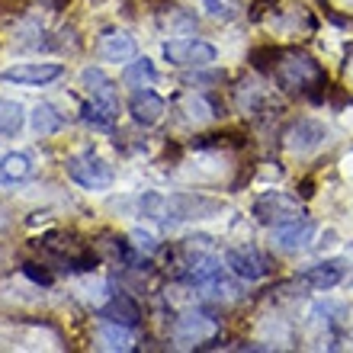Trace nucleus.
Segmentation results:
<instances>
[{
    "mask_svg": "<svg viewBox=\"0 0 353 353\" xmlns=\"http://www.w3.org/2000/svg\"><path fill=\"white\" fill-rule=\"evenodd\" d=\"M276 84L286 93H302L308 100L321 103L327 97V74L305 52H279V61L273 68Z\"/></svg>",
    "mask_w": 353,
    "mask_h": 353,
    "instance_id": "f257e3e1",
    "label": "nucleus"
},
{
    "mask_svg": "<svg viewBox=\"0 0 353 353\" xmlns=\"http://www.w3.org/2000/svg\"><path fill=\"white\" fill-rule=\"evenodd\" d=\"M222 212V199L203 193H170L161 203L158 222H193V219H212Z\"/></svg>",
    "mask_w": 353,
    "mask_h": 353,
    "instance_id": "f03ea898",
    "label": "nucleus"
},
{
    "mask_svg": "<svg viewBox=\"0 0 353 353\" xmlns=\"http://www.w3.org/2000/svg\"><path fill=\"white\" fill-rule=\"evenodd\" d=\"M65 170L68 176L74 180L77 186H84V190H110L116 174L100 154H93V151H81L74 158L65 161Z\"/></svg>",
    "mask_w": 353,
    "mask_h": 353,
    "instance_id": "7ed1b4c3",
    "label": "nucleus"
},
{
    "mask_svg": "<svg viewBox=\"0 0 353 353\" xmlns=\"http://www.w3.org/2000/svg\"><path fill=\"white\" fill-rule=\"evenodd\" d=\"M164 58L174 68H209L219 61V48L205 39H170L164 42Z\"/></svg>",
    "mask_w": 353,
    "mask_h": 353,
    "instance_id": "20e7f679",
    "label": "nucleus"
},
{
    "mask_svg": "<svg viewBox=\"0 0 353 353\" xmlns=\"http://www.w3.org/2000/svg\"><path fill=\"white\" fill-rule=\"evenodd\" d=\"M254 219L261 225H270V228H279V225H289V222H299V219H305L302 212V205L286 193H263L254 199Z\"/></svg>",
    "mask_w": 353,
    "mask_h": 353,
    "instance_id": "39448f33",
    "label": "nucleus"
},
{
    "mask_svg": "<svg viewBox=\"0 0 353 353\" xmlns=\"http://www.w3.org/2000/svg\"><path fill=\"white\" fill-rule=\"evenodd\" d=\"M174 341L183 347H219V321L203 312H190V315L176 318Z\"/></svg>",
    "mask_w": 353,
    "mask_h": 353,
    "instance_id": "423d86ee",
    "label": "nucleus"
},
{
    "mask_svg": "<svg viewBox=\"0 0 353 353\" xmlns=\"http://www.w3.org/2000/svg\"><path fill=\"white\" fill-rule=\"evenodd\" d=\"M325 139H327V129L315 119H296V122H289L286 132H283V145H286L292 154H299V158L318 151L325 145Z\"/></svg>",
    "mask_w": 353,
    "mask_h": 353,
    "instance_id": "0eeeda50",
    "label": "nucleus"
},
{
    "mask_svg": "<svg viewBox=\"0 0 353 353\" xmlns=\"http://www.w3.org/2000/svg\"><path fill=\"white\" fill-rule=\"evenodd\" d=\"M65 74V65L58 61H36V65H13L7 71H0L3 84H19V87H46L52 81Z\"/></svg>",
    "mask_w": 353,
    "mask_h": 353,
    "instance_id": "6e6552de",
    "label": "nucleus"
},
{
    "mask_svg": "<svg viewBox=\"0 0 353 353\" xmlns=\"http://www.w3.org/2000/svg\"><path fill=\"white\" fill-rule=\"evenodd\" d=\"M225 267L232 270L234 276L248 279V283H257V279H263L270 273V261L254 248V244L228 248V251H225Z\"/></svg>",
    "mask_w": 353,
    "mask_h": 353,
    "instance_id": "1a4fd4ad",
    "label": "nucleus"
},
{
    "mask_svg": "<svg viewBox=\"0 0 353 353\" xmlns=\"http://www.w3.org/2000/svg\"><path fill=\"white\" fill-rule=\"evenodd\" d=\"M97 55L100 61H112V65H129L132 58L139 55V46L135 39L125 32V29H103L100 39H97Z\"/></svg>",
    "mask_w": 353,
    "mask_h": 353,
    "instance_id": "9d476101",
    "label": "nucleus"
},
{
    "mask_svg": "<svg viewBox=\"0 0 353 353\" xmlns=\"http://www.w3.org/2000/svg\"><path fill=\"white\" fill-rule=\"evenodd\" d=\"M164 112H168V103H164V97H161V93L151 90V87H141V90L132 93L129 116H132V122H135V125L151 129V125H158V122L164 119Z\"/></svg>",
    "mask_w": 353,
    "mask_h": 353,
    "instance_id": "9b49d317",
    "label": "nucleus"
},
{
    "mask_svg": "<svg viewBox=\"0 0 353 353\" xmlns=\"http://www.w3.org/2000/svg\"><path fill=\"white\" fill-rule=\"evenodd\" d=\"M347 276V267L344 261H321L315 263V267H305L302 273L296 276V283H302V286L315 289V292H327V289L341 286Z\"/></svg>",
    "mask_w": 353,
    "mask_h": 353,
    "instance_id": "f8f14e48",
    "label": "nucleus"
},
{
    "mask_svg": "<svg viewBox=\"0 0 353 353\" xmlns=\"http://www.w3.org/2000/svg\"><path fill=\"white\" fill-rule=\"evenodd\" d=\"M97 315H100V321H112V325L132 327V331L141 325V305L129 296V292H112L110 302L100 305Z\"/></svg>",
    "mask_w": 353,
    "mask_h": 353,
    "instance_id": "ddd939ff",
    "label": "nucleus"
},
{
    "mask_svg": "<svg viewBox=\"0 0 353 353\" xmlns=\"http://www.w3.org/2000/svg\"><path fill=\"white\" fill-rule=\"evenodd\" d=\"M312 238H315V222H308V219H299V222L273 228V244H276L279 251H289V254L308 248Z\"/></svg>",
    "mask_w": 353,
    "mask_h": 353,
    "instance_id": "4468645a",
    "label": "nucleus"
},
{
    "mask_svg": "<svg viewBox=\"0 0 353 353\" xmlns=\"http://www.w3.org/2000/svg\"><path fill=\"white\" fill-rule=\"evenodd\" d=\"M81 119H84L87 125H93V129L110 132L112 125H116V119H119V103L87 100L84 106H81Z\"/></svg>",
    "mask_w": 353,
    "mask_h": 353,
    "instance_id": "2eb2a0df",
    "label": "nucleus"
},
{
    "mask_svg": "<svg viewBox=\"0 0 353 353\" xmlns=\"http://www.w3.org/2000/svg\"><path fill=\"white\" fill-rule=\"evenodd\" d=\"M122 84L132 87V90H141V87H151L158 84V68L151 58H132L129 65L122 68Z\"/></svg>",
    "mask_w": 353,
    "mask_h": 353,
    "instance_id": "dca6fc26",
    "label": "nucleus"
},
{
    "mask_svg": "<svg viewBox=\"0 0 353 353\" xmlns=\"http://www.w3.org/2000/svg\"><path fill=\"white\" fill-rule=\"evenodd\" d=\"M29 125H32V132H36V135L48 139V135H55V132L65 129V116L58 112L55 103H39L36 110L29 112Z\"/></svg>",
    "mask_w": 353,
    "mask_h": 353,
    "instance_id": "f3484780",
    "label": "nucleus"
},
{
    "mask_svg": "<svg viewBox=\"0 0 353 353\" xmlns=\"http://www.w3.org/2000/svg\"><path fill=\"white\" fill-rule=\"evenodd\" d=\"M81 84L87 87L93 100H106V103H119V93H116V84H112L110 77L103 74L100 68H84L81 71Z\"/></svg>",
    "mask_w": 353,
    "mask_h": 353,
    "instance_id": "a211bd4d",
    "label": "nucleus"
},
{
    "mask_svg": "<svg viewBox=\"0 0 353 353\" xmlns=\"http://www.w3.org/2000/svg\"><path fill=\"white\" fill-rule=\"evenodd\" d=\"M183 112H186V122L203 125V122H209V119H219V116H222V106L215 103V97L196 93V97H186L183 100Z\"/></svg>",
    "mask_w": 353,
    "mask_h": 353,
    "instance_id": "6ab92c4d",
    "label": "nucleus"
},
{
    "mask_svg": "<svg viewBox=\"0 0 353 353\" xmlns=\"http://www.w3.org/2000/svg\"><path fill=\"white\" fill-rule=\"evenodd\" d=\"M32 176V158L26 151H13L0 158V183H19Z\"/></svg>",
    "mask_w": 353,
    "mask_h": 353,
    "instance_id": "aec40b11",
    "label": "nucleus"
},
{
    "mask_svg": "<svg viewBox=\"0 0 353 353\" xmlns=\"http://www.w3.org/2000/svg\"><path fill=\"white\" fill-rule=\"evenodd\" d=\"M23 125H26L23 106H19L17 100H3V97H0V135H3V139H13V135L23 132Z\"/></svg>",
    "mask_w": 353,
    "mask_h": 353,
    "instance_id": "412c9836",
    "label": "nucleus"
},
{
    "mask_svg": "<svg viewBox=\"0 0 353 353\" xmlns=\"http://www.w3.org/2000/svg\"><path fill=\"white\" fill-rule=\"evenodd\" d=\"M129 331H132V327H122V325H112V321H103V327H100V344H103V350H122V353L135 350V341H132Z\"/></svg>",
    "mask_w": 353,
    "mask_h": 353,
    "instance_id": "4be33fe9",
    "label": "nucleus"
},
{
    "mask_svg": "<svg viewBox=\"0 0 353 353\" xmlns=\"http://www.w3.org/2000/svg\"><path fill=\"white\" fill-rule=\"evenodd\" d=\"M161 26L170 29V36H186V32H193L199 23H196L193 13H186L180 7H170V10H161Z\"/></svg>",
    "mask_w": 353,
    "mask_h": 353,
    "instance_id": "5701e85b",
    "label": "nucleus"
},
{
    "mask_svg": "<svg viewBox=\"0 0 353 353\" xmlns=\"http://www.w3.org/2000/svg\"><path fill=\"white\" fill-rule=\"evenodd\" d=\"M234 103H238V110H241V112H254L263 103V90L257 84L241 81V84L234 87Z\"/></svg>",
    "mask_w": 353,
    "mask_h": 353,
    "instance_id": "b1692460",
    "label": "nucleus"
},
{
    "mask_svg": "<svg viewBox=\"0 0 353 353\" xmlns=\"http://www.w3.org/2000/svg\"><path fill=\"white\" fill-rule=\"evenodd\" d=\"M276 61H279V52H276L273 46H267V48H254V52H251V65L257 68V71H263V74H273Z\"/></svg>",
    "mask_w": 353,
    "mask_h": 353,
    "instance_id": "393cba45",
    "label": "nucleus"
},
{
    "mask_svg": "<svg viewBox=\"0 0 353 353\" xmlns=\"http://www.w3.org/2000/svg\"><path fill=\"white\" fill-rule=\"evenodd\" d=\"M225 74L222 71H203V68H193L190 74L183 77V84L186 87H203V84H222Z\"/></svg>",
    "mask_w": 353,
    "mask_h": 353,
    "instance_id": "a878e982",
    "label": "nucleus"
},
{
    "mask_svg": "<svg viewBox=\"0 0 353 353\" xmlns=\"http://www.w3.org/2000/svg\"><path fill=\"white\" fill-rule=\"evenodd\" d=\"M23 273H26L36 286H46L48 289L52 283H55V273H52V270H46L42 263H23Z\"/></svg>",
    "mask_w": 353,
    "mask_h": 353,
    "instance_id": "bb28decb",
    "label": "nucleus"
},
{
    "mask_svg": "<svg viewBox=\"0 0 353 353\" xmlns=\"http://www.w3.org/2000/svg\"><path fill=\"white\" fill-rule=\"evenodd\" d=\"M203 3H205V10H209L212 17H219V19L238 17V3H234V0H203Z\"/></svg>",
    "mask_w": 353,
    "mask_h": 353,
    "instance_id": "cd10ccee",
    "label": "nucleus"
},
{
    "mask_svg": "<svg viewBox=\"0 0 353 353\" xmlns=\"http://www.w3.org/2000/svg\"><path fill=\"white\" fill-rule=\"evenodd\" d=\"M132 244H135V251L139 254H154L158 251V238L154 234H148V232H132Z\"/></svg>",
    "mask_w": 353,
    "mask_h": 353,
    "instance_id": "c85d7f7f",
    "label": "nucleus"
},
{
    "mask_svg": "<svg viewBox=\"0 0 353 353\" xmlns=\"http://www.w3.org/2000/svg\"><path fill=\"white\" fill-rule=\"evenodd\" d=\"M350 283H353V276H350Z\"/></svg>",
    "mask_w": 353,
    "mask_h": 353,
    "instance_id": "c756f323",
    "label": "nucleus"
}]
</instances>
